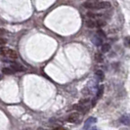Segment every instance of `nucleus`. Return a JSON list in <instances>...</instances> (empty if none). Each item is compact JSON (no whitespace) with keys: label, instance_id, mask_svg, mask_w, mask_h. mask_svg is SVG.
Returning a JSON list of instances; mask_svg holds the SVG:
<instances>
[{"label":"nucleus","instance_id":"nucleus-8","mask_svg":"<svg viewBox=\"0 0 130 130\" xmlns=\"http://www.w3.org/2000/svg\"><path fill=\"white\" fill-rule=\"evenodd\" d=\"M92 42H93V44L96 46H101L102 45V43H103V38L100 36V35H94L93 37H92Z\"/></svg>","mask_w":130,"mask_h":130},{"label":"nucleus","instance_id":"nucleus-11","mask_svg":"<svg viewBox=\"0 0 130 130\" xmlns=\"http://www.w3.org/2000/svg\"><path fill=\"white\" fill-rule=\"evenodd\" d=\"M103 93H104V86L101 85L99 88H98V91H97V98H101L103 96Z\"/></svg>","mask_w":130,"mask_h":130},{"label":"nucleus","instance_id":"nucleus-15","mask_svg":"<svg viewBox=\"0 0 130 130\" xmlns=\"http://www.w3.org/2000/svg\"><path fill=\"white\" fill-rule=\"evenodd\" d=\"M97 34L98 35H100L102 38H105V37H106V34H105V32L103 31V30H98Z\"/></svg>","mask_w":130,"mask_h":130},{"label":"nucleus","instance_id":"nucleus-16","mask_svg":"<svg viewBox=\"0 0 130 130\" xmlns=\"http://www.w3.org/2000/svg\"><path fill=\"white\" fill-rule=\"evenodd\" d=\"M53 130H69L65 128V127H62V126H58V127H55V128H53Z\"/></svg>","mask_w":130,"mask_h":130},{"label":"nucleus","instance_id":"nucleus-17","mask_svg":"<svg viewBox=\"0 0 130 130\" xmlns=\"http://www.w3.org/2000/svg\"><path fill=\"white\" fill-rule=\"evenodd\" d=\"M90 130H98L97 128H93V129H90Z\"/></svg>","mask_w":130,"mask_h":130},{"label":"nucleus","instance_id":"nucleus-9","mask_svg":"<svg viewBox=\"0 0 130 130\" xmlns=\"http://www.w3.org/2000/svg\"><path fill=\"white\" fill-rule=\"evenodd\" d=\"M95 76H96L99 80H103L105 77L104 72L101 71V70H98V71H96V72H95Z\"/></svg>","mask_w":130,"mask_h":130},{"label":"nucleus","instance_id":"nucleus-13","mask_svg":"<svg viewBox=\"0 0 130 130\" xmlns=\"http://www.w3.org/2000/svg\"><path fill=\"white\" fill-rule=\"evenodd\" d=\"M123 42H124V45L126 46V47H128V48H130V36H126L124 38Z\"/></svg>","mask_w":130,"mask_h":130},{"label":"nucleus","instance_id":"nucleus-4","mask_svg":"<svg viewBox=\"0 0 130 130\" xmlns=\"http://www.w3.org/2000/svg\"><path fill=\"white\" fill-rule=\"evenodd\" d=\"M10 67L14 71H18V72H25L26 70L24 66L17 63V62H10Z\"/></svg>","mask_w":130,"mask_h":130},{"label":"nucleus","instance_id":"nucleus-7","mask_svg":"<svg viewBox=\"0 0 130 130\" xmlns=\"http://www.w3.org/2000/svg\"><path fill=\"white\" fill-rule=\"evenodd\" d=\"M80 118V117H79V113L78 112H72V113H71L69 117H68V121L69 122H72V123H73V122H76L78 119Z\"/></svg>","mask_w":130,"mask_h":130},{"label":"nucleus","instance_id":"nucleus-14","mask_svg":"<svg viewBox=\"0 0 130 130\" xmlns=\"http://www.w3.org/2000/svg\"><path fill=\"white\" fill-rule=\"evenodd\" d=\"M95 60H96L97 62H102V61H103V56H102L100 53H96V54H95Z\"/></svg>","mask_w":130,"mask_h":130},{"label":"nucleus","instance_id":"nucleus-18","mask_svg":"<svg viewBox=\"0 0 130 130\" xmlns=\"http://www.w3.org/2000/svg\"><path fill=\"white\" fill-rule=\"evenodd\" d=\"M38 130H44V129H42V128H38Z\"/></svg>","mask_w":130,"mask_h":130},{"label":"nucleus","instance_id":"nucleus-5","mask_svg":"<svg viewBox=\"0 0 130 130\" xmlns=\"http://www.w3.org/2000/svg\"><path fill=\"white\" fill-rule=\"evenodd\" d=\"M119 121L122 124H124V125L130 126V113L122 115V116L120 117V118H119Z\"/></svg>","mask_w":130,"mask_h":130},{"label":"nucleus","instance_id":"nucleus-10","mask_svg":"<svg viewBox=\"0 0 130 130\" xmlns=\"http://www.w3.org/2000/svg\"><path fill=\"white\" fill-rule=\"evenodd\" d=\"M2 72H4V73H6V74H13L15 71H14L13 69H11V68H3Z\"/></svg>","mask_w":130,"mask_h":130},{"label":"nucleus","instance_id":"nucleus-3","mask_svg":"<svg viewBox=\"0 0 130 130\" xmlns=\"http://www.w3.org/2000/svg\"><path fill=\"white\" fill-rule=\"evenodd\" d=\"M1 54L10 59H17L18 57L16 51H14L10 48H7V47H1Z\"/></svg>","mask_w":130,"mask_h":130},{"label":"nucleus","instance_id":"nucleus-6","mask_svg":"<svg viewBox=\"0 0 130 130\" xmlns=\"http://www.w3.org/2000/svg\"><path fill=\"white\" fill-rule=\"evenodd\" d=\"M97 121V118L96 117H89V118H87L86 119V121H85V124H84V126H83V128L84 129H88V128H90L93 124L95 123Z\"/></svg>","mask_w":130,"mask_h":130},{"label":"nucleus","instance_id":"nucleus-1","mask_svg":"<svg viewBox=\"0 0 130 130\" xmlns=\"http://www.w3.org/2000/svg\"><path fill=\"white\" fill-rule=\"evenodd\" d=\"M83 7L93 10H101L111 7V3L108 1H86L83 3Z\"/></svg>","mask_w":130,"mask_h":130},{"label":"nucleus","instance_id":"nucleus-12","mask_svg":"<svg viewBox=\"0 0 130 130\" xmlns=\"http://www.w3.org/2000/svg\"><path fill=\"white\" fill-rule=\"evenodd\" d=\"M111 49V45L108 44V43H105L102 45V52L106 53V52H109V50Z\"/></svg>","mask_w":130,"mask_h":130},{"label":"nucleus","instance_id":"nucleus-2","mask_svg":"<svg viewBox=\"0 0 130 130\" xmlns=\"http://www.w3.org/2000/svg\"><path fill=\"white\" fill-rule=\"evenodd\" d=\"M85 25L87 27H91V28H95V27H102V26H104L106 25V23H105L104 21H102V20H88V21H86V23H85Z\"/></svg>","mask_w":130,"mask_h":130}]
</instances>
